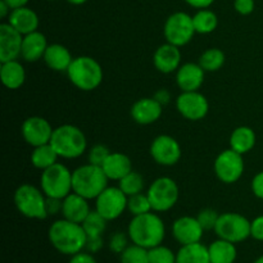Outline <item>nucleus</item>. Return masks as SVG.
<instances>
[{
  "label": "nucleus",
  "instance_id": "obj_14",
  "mask_svg": "<svg viewBox=\"0 0 263 263\" xmlns=\"http://www.w3.org/2000/svg\"><path fill=\"white\" fill-rule=\"evenodd\" d=\"M177 112L189 121H200L208 115L210 103L199 91H181L176 99Z\"/></svg>",
  "mask_w": 263,
  "mask_h": 263
},
{
  "label": "nucleus",
  "instance_id": "obj_22",
  "mask_svg": "<svg viewBox=\"0 0 263 263\" xmlns=\"http://www.w3.org/2000/svg\"><path fill=\"white\" fill-rule=\"evenodd\" d=\"M48 45L46 36L39 30L35 32L27 33V35L23 36L21 58L26 62H30V63H35V62L44 58Z\"/></svg>",
  "mask_w": 263,
  "mask_h": 263
},
{
  "label": "nucleus",
  "instance_id": "obj_11",
  "mask_svg": "<svg viewBox=\"0 0 263 263\" xmlns=\"http://www.w3.org/2000/svg\"><path fill=\"white\" fill-rule=\"evenodd\" d=\"M246 168L243 154L233 151L231 148L221 152L215 159L213 171L216 177L223 184H235L241 179Z\"/></svg>",
  "mask_w": 263,
  "mask_h": 263
},
{
  "label": "nucleus",
  "instance_id": "obj_2",
  "mask_svg": "<svg viewBox=\"0 0 263 263\" xmlns=\"http://www.w3.org/2000/svg\"><path fill=\"white\" fill-rule=\"evenodd\" d=\"M127 234L133 244L152 249L161 246L166 238V226L157 212L133 216L127 226Z\"/></svg>",
  "mask_w": 263,
  "mask_h": 263
},
{
  "label": "nucleus",
  "instance_id": "obj_34",
  "mask_svg": "<svg viewBox=\"0 0 263 263\" xmlns=\"http://www.w3.org/2000/svg\"><path fill=\"white\" fill-rule=\"evenodd\" d=\"M107 222L108 221L94 210L89 213V216L85 218L81 225L87 238H95V236H103L105 229H107Z\"/></svg>",
  "mask_w": 263,
  "mask_h": 263
},
{
  "label": "nucleus",
  "instance_id": "obj_1",
  "mask_svg": "<svg viewBox=\"0 0 263 263\" xmlns=\"http://www.w3.org/2000/svg\"><path fill=\"white\" fill-rule=\"evenodd\" d=\"M51 247L64 256H73L86 248L87 235L81 223L61 218L54 221L48 231Z\"/></svg>",
  "mask_w": 263,
  "mask_h": 263
},
{
  "label": "nucleus",
  "instance_id": "obj_15",
  "mask_svg": "<svg viewBox=\"0 0 263 263\" xmlns=\"http://www.w3.org/2000/svg\"><path fill=\"white\" fill-rule=\"evenodd\" d=\"M53 131L54 128L50 122L40 116H31L26 118L21 126L23 140L32 148L50 143Z\"/></svg>",
  "mask_w": 263,
  "mask_h": 263
},
{
  "label": "nucleus",
  "instance_id": "obj_24",
  "mask_svg": "<svg viewBox=\"0 0 263 263\" xmlns=\"http://www.w3.org/2000/svg\"><path fill=\"white\" fill-rule=\"evenodd\" d=\"M102 168L107 175L108 180L118 182L133 171V162H131L130 157L121 152H110L108 158L102 164Z\"/></svg>",
  "mask_w": 263,
  "mask_h": 263
},
{
  "label": "nucleus",
  "instance_id": "obj_33",
  "mask_svg": "<svg viewBox=\"0 0 263 263\" xmlns=\"http://www.w3.org/2000/svg\"><path fill=\"white\" fill-rule=\"evenodd\" d=\"M118 187H120L127 197H133V195L140 194V193L144 192L145 180H144L143 175L133 170L130 174H127L123 179H121L120 181H118Z\"/></svg>",
  "mask_w": 263,
  "mask_h": 263
},
{
  "label": "nucleus",
  "instance_id": "obj_53",
  "mask_svg": "<svg viewBox=\"0 0 263 263\" xmlns=\"http://www.w3.org/2000/svg\"><path fill=\"white\" fill-rule=\"evenodd\" d=\"M49 2H51V0H49Z\"/></svg>",
  "mask_w": 263,
  "mask_h": 263
},
{
  "label": "nucleus",
  "instance_id": "obj_51",
  "mask_svg": "<svg viewBox=\"0 0 263 263\" xmlns=\"http://www.w3.org/2000/svg\"><path fill=\"white\" fill-rule=\"evenodd\" d=\"M67 2L72 5H82V4H85L87 0H67Z\"/></svg>",
  "mask_w": 263,
  "mask_h": 263
},
{
  "label": "nucleus",
  "instance_id": "obj_38",
  "mask_svg": "<svg viewBox=\"0 0 263 263\" xmlns=\"http://www.w3.org/2000/svg\"><path fill=\"white\" fill-rule=\"evenodd\" d=\"M109 154H110V151L108 149L107 145H103V144H95L94 146H91V148L89 149L87 159H89V163L102 167V164L104 163V161L108 158Z\"/></svg>",
  "mask_w": 263,
  "mask_h": 263
},
{
  "label": "nucleus",
  "instance_id": "obj_18",
  "mask_svg": "<svg viewBox=\"0 0 263 263\" xmlns=\"http://www.w3.org/2000/svg\"><path fill=\"white\" fill-rule=\"evenodd\" d=\"M162 113H163V105L159 104L153 97L136 100L130 110L131 118L136 123L143 126L156 123L162 117Z\"/></svg>",
  "mask_w": 263,
  "mask_h": 263
},
{
  "label": "nucleus",
  "instance_id": "obj_39",
  "mask_svg": "<svg viewBox=\"0 0 263 263\" xmlns=\"http://www.w3.org/2000/svg\"><path fill=\"white\" fill-rule=\"evenodd\" d=\"M218 215L217 211L212 210V208H204V210L200 211L198 213L197 218L199 221V223L202 225V228L204 229V231H210V230H215V226L217 223Z\"/></svg>",
  "mask_w": 263,
  "mask_h": 263
},
{
  "label": "nucleus",
  "instance_id": "obj_41",
  "mask_svg": "<svg viewBox=\"0 0 263 263\" xmlns=\"http://www.w3.org/2000/svg\"><path fill=\"white\" fill-rule=\"evenodd\" d=\"M234 8L240 15H249L256 8L254 0H234Z\"/></svg>",
  "mask_w": 263,
  "mask_h": 263
},
{
  "label": "nucleus",
  "instance_id": "obj_8",
  "mask_svg": "<svg viewBox=\"0 0 263 263\" xmlns=\"http://www.w3.org/2000/svg\"><path fill=\"white\" fill-rule=\"evenodd\" d=\"M152 208L157 213H164L176 205L180 197L177 182L168 176H162L154 180L146 190Z\"/></svg>",
  "mask_w": 263,
  "mask_h": 263
},
{
  "label": "nucleus",
  "instance_id": "obj_47",
  "mask_svg": "<svg viewBox=\"0 0 263 263\" xmlns=\"http://www.w3.org/2000/svg\"><path fill=\"white\" fill-rule=\"evenodd\" d=\"M153 98L159 103V104H162L164 107V105L170 104L172 97H171V92H170L167 89H159L157 90L156 94L153 95Z\"/></svg>",
  "mask_w": 263,
  "mask_h": 263
},
{
  "label": "nucleus",
  "instance_id": "obj_27",
  "mask_svg": "<svg viewBox=\"0 0 263 263\" xmlns=\"http://www.w3.org/2000/svg\"><path fill=\"white\" fill-rule=\"evenodd\" d=\"M257 135L253 128L239 126L230 135V148L240 154H247L256 146Z\"/></svg>",
  "mask_w": 263,
  "mask_h": 263
},
{
  "label": "nucleus",
  "instance_id": "obj_37",
  "mask_svg": "<svg viewBox=\"0 0 263 263\" xmlns=\"http://www.w3.org/2000/svg\"><path fill=\"white\" fill-rule=\"evenodd\" d=\"M149 263H176V254L164 246H157L149 249Z\"/></svg>",
  "mask_w": 263,
  "mask_h": 263
},
{
  "label": "nucleus",
  "instance_id": "obj_35",
  "mask_svg": "<svg viewBox=\"0 0 263 263\" xmlns=\"http://www.w3.org/2000/svg\"><path fill=\"white\" fill-rule=\"evenodd\" d=\"M121 263H149V249L140 246H128L120 254Z\"/></svg>",
  "mask_w": 263,
  "mask_h": 263
},
{
  "label": "nucleus",
  "instance_id": "obj_17",
  "mask_svg": "<svg viewBox=\"0 0 263 263\" xmlns=\"http://www.w3.org/2000/svg\"><path fill=\"white\" fill-rule=\"evenodd\" d=\"M23 35L8 22L0 25V62L21 58Z\"/></svg>",
  "mask_w": 263,
  "mask_h": 263
},
{
  "label": "nucleus",
  "instance_id": "obj_20",
  "mask_svg": "<svg viewBox=\"0 0 263 263\" xmlns=\"http://www.w3.org/2000/svg\"><path fill=\"white\" fill-rule=\"evenodd\" d=\"M205 71L199 63L187 62L176 71V84L181 91H198L204 82Z\"/></svg>",
  "mask_w": 263,
  "mask_h": 263
},
{
  "label": "nucleus",
  "instance_id": "obj_43",
  "mask_svg": "<svg viewBox=\"0 0 263 263\" xmlns=\"http://www.w3.org/2000/svg\"><path fill=\"white\" fill-rule=\"evenodd\" d=\"M251 189L254 197L263 200V171L254 175L251 182Z\"/></svg>",
  "mask_w": 263,
  "mask_h": 263
},
{
  "label": "nucleus",
  "instance_id": "obj_26",
  "mask_svg": "<svg viewBox=\"0 0 263 263\" xmlns=\"http://www.w3.org/2000/svg\"><path fill=\"white\" fill-rule=\"evenodd\" d=\"M0 79L3 85L9 90H17L23 86L26 81V71L18 59L3 62L0 66Z\"/></svg>",
  "mask_w": 263,
  "mask_h": 263
},
{
  "label": "nucleus",
  "instance_id": "obj_49",
  "mask_svg": "<svg viewBox=\"0 0 263 263\" xmlns=\"http://www.w3.org/2000/svg\"><path fill=\"white\" fill-rule=\"evenodd\" d=\"M10 12H12V8H10L4 0H0V17H2L3 20H5V18L9 17Z\"/></svg>",
  "mask_w": 263,
  "mask_h": 263
},
{
  "label": "nucleus",
  "instance_id": "obj_32",
  "mask_svg": "<svg viewBox=\"0 0 263 263\" xmlns=\"http://www.w3.org/2000/svg\"><path fill=\"white\" fill-rule=\"evenodd\" d=\"M226 62V55L221 49L210 48L203 51L202 55L199 57V62L203 69L205 72H217L223 67Z\"/></svg>",
  "mask_w": 263,
  "mask_h": 263
},
{
  "label": "nucleus",
  "instance_id": "obj_36",
  "mask_svg": "<svg viewBox=\"0 0 263 263\" xmlns=\"http://www.w3.org/2000/svg\"><path fill=\"white\" fill-rule=\"evenodd\" d=\"M127 211L133 216H139L144 215V213L152 212L153 208H152L151 200H149L146 193H140V194L128 197Z\"/></svg>",
  "mask_w": 263,
  "mask_h": 263
},
{
  "label": "nucleus",
  "instance_id": "obj_42",
  "mask_svg": "<svg viewBox=\"0 0 263 263\" xmlns=\"http://www.w3.org/2000/svg\"><path fill=\"white\" fill-rule=\"evenodd\" d=\"M251 238L257 241H263V215L257 216L251 221Z\"/></svg>",
  "mask_w": 263,
  "mask_h": 263
},
{
  "label": "nucleus",
  "instance_id": "obj_21",
  "mask_svg": "<svg viewBox=\"0 0 263 263\" xmlns=\"http://www.w3.org/2000/svg\"><path fill=\"white\" fill-rule=\"evenodd\" d=\"M90 212H91V208H90L89 199L76 194V193L72 192L63 199L61 215L66 220L76 223H82Z\"/></svg>",
  "mask_w": 263,
  "mask_h": 263
},
{
  "label": "nucleus",
  "instance_id": "obj_6",
  "mask_svg": "<svg viewBox=\"0 0 263 263\" xmlns=\"http://www.w3.org/2000/svg\"><path fill=\"white\" fill-rule=\"evenodd\" d=\"M46 197L41 187L31 184H22L15 189L14 205L18 212L31 220H45L49 217L46 210Z\"/></svg>",
  "mask_w": 263,
  "mask_h": 263
},
{
  "label": "nucleus",
  "instance_id": "obj_50",
  "mask_svg": "<svg viewBox=\"0 0 263 263\" xmlns=\"http://www.w3.org/2000/svg\"><path fill=\"white\" fill-rule=\"evenodd\" d=\"M8 5H9L12 9H15V8H21V7H26L27 3L30 0H4Z\"/></svg>",
  "mask_w": 263,
  "mask_h": 263
},
{
  "label": "nucleus",
  "instance_id": "obj_23",
  "mask_svg": "<svg viewBox=\"0 0 263 263\" xmlns=\"http://www.w3.org/2000/svg\"><path fill=\"white\" fill-rule=\"evenodd\" d=\"M7 20V22L10 26H13L18 32L22 33L23 36L37 31L39 25H40L37 13L33 9H31V8H28L27 5L12 9Z\"/></svg>",
  "mask_w": 263,
  "mask_h": 263
},
{
  "label": "nucleus",
  "instance_id": "obj_7",
  "mask_svg": "<svg viewBox=\"0 0 263 263\" xmlns=\"http://www.w3.org/2000/svg\"><path fill=\"white\" fill-rule=\"evenodd\" d=\"M40 187L48 198L64 199L72 193V171L66 164L57 162L41 171Z\"/></svg>",
  "mask_w": 263,
  "mask_h": 263
},
{
  "label": "nucleus",
  "instance_id": "obj_46",
  "mask_svg": "<svg viewBox=\"0 0 263 263\" xmlns=\"http://www.w3.org/2000/svg\"><path fill=\"white\" fill-rule=\"evenodd\" d=\"M103 244H104V241H103V236H95V238H87V241H86V251L89 252V253H98V252L100 251V249L103 248Z\"/></svg>",
  "mask_w": 263,
  "mask_h": 263
},
{
  "label": "nucleus",
  "instance_id": "obj_28",
  "mask_svg": "<svg viewBox=\"0 0 263 263\" xmlns=\"http://www.w3.org/2000/svg\"><path fill=\"white\" fill-rule=\"evenodd\" d=\"M211 263H235L238 257L236 244L218 238L208 246Z\"/></svg>",
  "mask_w": 263,
  "mask_h": 263
},
{
  "label": "nucleus",
  "instance_id": "obj_45",
  "mask_svg": "<svg viewBox=\"0 0 263 263\" xmlns=\"http://www.w3.org/2000/svg\"><path fill=\"white\" fill-rule=\"evenodd\" d=\"M68 263H98L97 259L94 258L92 253H89V252H80V253L73 254L69 258Z\"/></svg>",
  "mask_w": 263,
  "mask_h": 263
},
{
  "label": "nucleus",
  "instance_id": "obj_9",
  "mask_svg": "<svg viewBox=\"0 0 263 263\" xmlns=\"http://www.w3.org/2000/svg\"><path fill=\"white\" fill-rule=\"evenodd\" d=\"M213 231L217 238L238 244L251 238V221L240 213L226 212L220 215Z\"/></svg>",
  "mask_w": 263,
  "mask_h": 263
},
{
  "label": "nucleus",
  "instance_id": "obj_12",
  "mask_svg": "<svg viewBox=\"0 0 263 263\" xmlns=\"http://www.w3.org/2000/svg\"><path fill=\"white\" fill-rule=\"evenodd\" d=\"M95 211L109 221H115L127 211L128 197L118 186H107L95 198Z\"/></svg>",
  "mask_w": 263,
  "mask_h": 263
},
{
  "label": "nucleus",
  "instance_id": "obj_13",
  "mask_svg": "<svg viewBox=\"0 0 263 263\" xmlns=\"http://www.w3.org/2000/svg\"><path fill=\"white\" fill-rule=\"evenodd\" d=\"M149 153L157 164L171 167L179 163L182 152L179 141L171 135H158L153 139Z\"/></svg>",
  "mask_w": 263,
  "mask_h": 263
},
{
  "label": "nucleus",
  "instance_id": "obj_10",
  "mask_svg": "<svg viewBox=\"0 0 263 263\" xmlns=\"http://www.w3.org/2000/svg\"><path fill=\"white\" fill-rule=\"evenodd\" d=\"M164 37L167 43L179 48L187 45L193 40L195 32L193 15L185 12H175L164 22Z\"/></svg>",
  "mask_w": 263,
  "mask_h": 263
},
{
  "label": "nucleus",
  "instance_id": "obj_48",
  "mask_svg": "<svg viewBox=\"0 0 263 263\" xmlns=\"http://www.w3.org/2000/svg\"><path fill=\"white\" fill-rule=\"evenodd\" d=\"M184 2L195 9H205V8H210L215 3V0H184Z\"/></svg>",
  "mask_w": 263,
  "mask_h": 263
},
{
  "label": "nucleus",
  "instance_id": "obj_19",
  "mask_svg": "<svg viewBox=\"0 0 263 263\" xmlns=\"http://www.w3.org/2000/svg\"><path fill=\"white\" fill-rule=\"evenodd\" d=\"M153 64L161 73H174L181 66V51L176 45L167 43L157 48L153 55Z\"/></svg>",
  "mask_w": 263,
  "mask_h": 263
},
{
  "label": "nucleus",
  "instance_id": "obj_52",
  "mask_svg": "<svg viewBox=\"0 0 263 263\" xmlns=\"http://www.w3.org/2000/svg\"><path fill=\"white\" fill-rule=\"evenodd\" d=\"M253 263H263V254H262L261 257H258V258H257Z\"/></svg>",
  "mask_w": 263,
  "mask_h": 263
},
{
  "label": "nucleus",
  "instance_id": "obj_25",
  "mask_svg": "<svg viewBox=\"0 0 263 263\" xmlns=\"http://www.w3.org/2000/svg\"><path fill=\"white\" fill-rule=\"evenodd\" d=\"M43 61L51 71L67 72L73 61V57L71 51L62 44H49Z\"/></svg>",
  "mask_w": 263,
  "mask_h": 263
},
{
  "label": "nucleus",
  "instance_id": "obj_16",
  "mask_svg": "<svg viewBox=\"0 0 263 263\" xmlns=\"http://www.w3.org/2000/svg\"><path fill=\"white\" fill-rule=\"evenodd\" d=\"M204 234V229L199 223L197 217L182 216L172 223V235L175 240L181 246L199 243Z\"/></svg>",
  "mask_w": 263,
  "mask_h": 263
},
{
  "label": "nucleus",
  "instance_id": "obj_31",
  "mask_svg": "<svg viewBox=\"0 0 263 263\" xmlns=\"http://www.w3.org/2000/svg\"><path fill=\"white\" fill-rule=\"evenodd\" d=\"M193 23H194L195 32L200 35H208L216 31L218 26V18L213 10L205 8L195 12V14L193 15Z\"/></svg>",
  "mask_w": 263,
  "mask_h": 263
},
{
  "label": "nucleus",
  "instance_id": "obj_29",
  "mask_svg": "<svg viewBox=\"0 0 263 263\" xmlns=\"http://www.w3.org/2000/svg\"><path fill=\"white\" fill-rule=\"evenodd\" d=\"M176 263H211L208 247L200 241L181 246L176 253Z\"/></svg>",
  "mask_w": 263,
  "mask_h": 263
},
{
  "label": "nucleus",
  "instance_id": "obj_4",
  "mask_svg": "<svg viewBox=\"0 0 263 263\" xmlns=\"http://www.w3.org/2000/svg\"><path fill=\"white\" fill-rule=\"evenodd\" d=\"M50 144L59 158L63 159L80 158L87 149V139L84 131L69 123L54 128Z\"/></svg>",
  "mask_w": 263,
  "mask_h": 263
},
{
  "label": "nucleus",
  "instance_id": "obj_40",
  "mask_svg": "<svg viewBox=\"0 0 263 263\" xmlns=\"http://www.w3.org/2000/svg\"><path fill=\"white\" fill-rule=\"evenodd\" d=\"M128 240H130L128 234L118 231V233L113 234V235L110 236L108 247H109L110 252H113V253L116 254H121L128 247Z\"/></svg>",
  "mask_w": 263,
  "mask_h": 263
},
{
  "label": "nucleus",
  "instance_id": "obj_44",
  "mask_svg": "<svg viewBox=\"0 0 263 263\" xmlns=\"http://www.w3.org/2000/svg\"><path fill=\"white\" fill-rule=\"evenodd\" d=\"M62 204H63V199L48 198L46 199V210H48L49 216H55L58 213H62Z\"/></svg>",
  "mask_w": 263,
  "mask_h": 263
},
{
  "label": "nucleus",
  "instance_id": "obj_3",
  "mask_svg": "<svg viewBox=\"0 0 263 263\" xmlns=\"http://www.w3.org/2000/svg\"><path fill=\"white\" fill-rule=\"evenodd\" d=\"M66 73L71 84L82 91H92L98 89L104 79L102 64L89 55L73 58Z\"/></svg>",
  "mask_w": 263,
  "mask_h": 263
},
{
  "label": "nucleus",
  "instance_id": "obj_30",
  "mask_svg": "<svg viewBox=\"0 0 263 263\" xmlns=\"http://www.w3.org/2000/svg\"><path fill=\"white\" fill-rule=\"evenodd\" d=\"M59 156L54 148L51 146V144H44V145L35 146L31 152L30 161L35 168L44 171V170L49 168L53 164H55L58 162Z\"/></svg>",
  "mask_w": 263,
  "mask_h": 263
},
{
  "label": "nucleus",
  "instance_id": "obj_5",
  "mask_svg": "<svg viewBox=\"0 0 263 263\" xmlns=\"http://www.w3.org/2000/svg\"><path fill=\"white\" fill-rule=\"evenodd\" d=\"M108 177L100 166L86 163L72 171V192L86 199H95L108 186Z\"/></svg>",
  "mask_w": 263,
  "mask_h": 263
}]
</instances>
